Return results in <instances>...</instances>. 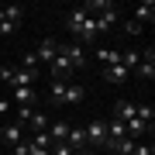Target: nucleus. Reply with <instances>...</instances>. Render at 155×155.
<instances>
[{
    "label": "nucleus",
    "mask_w": 155,
    "mask_h": 155,
    "mask_svg": "<svg viewBox=\"0 0 155 155\" xmlns=\"http://www.w3.org/2000/svg\"><path fill=\"white\" fill-rule=\"evenodd\" d=\"M21 69H31V72H38V59H35V52H24V59H21Z\"/></svg>",
    "instance_id": "obj_23"
},
{
    "label": "nucleus",
    "mask_w": 155,
    "mask_h": 155,
    "mask_svg": "<svg viewBox=\"0 0 155 155\" xmlns=\"http://www.w3.org/2000/svg\"><path fill=\"white\" fill-rule=\"evenodd\" d=\"M134 145H138V141H134V138H127V134H124L121 141H114V148H110V152H117V155H131V152H134Z\"/></svg>",
    "instance_id": "obj_18"
},
{
    "label": "nucleus",
    "mask_w": 155,
    "mask_h": 155,
    "mask_svg": "<svg viewBox=\"0 0 155 155\" xmlns=\"http://www.w3.org/2000/svg\"><path fill=\"white\" fill-rule=\"evenodd\" d=\"M28 127H31L35 134H38V131H48V114L35 110V114H31V121H28Z\"/></svg>",
    "instance_id": "obj_17"
},
{
    "label": "nucleus",
    "mask_w": 155,
    "mask_h": 155,
    "mask_svg": "<svg viewBox=\"0 0 155 155\" xmlns=\"http://www.w3.org/2000/svg\"><path fill=\"white\" fill-rule=\"evenodd\" d=\"M59 55V41L55 38H45L38 45V52H35V59H38V66H52V59Z\"/></svg>",
    "instance_id": "obj_4"
},
{
    "label": "nucleus",
    "mask_w": 155,
    "mask_h": 155,
    "mask_svg": "<svg viewBox=\"0 0 155 155\" xmlns=\"http://www.w3.org/2000/svg\"><path fill=\"white\" fill-rule=\"evenodd\" d=\"M11 104L14 107H35L38 104V90L35 86H14L11 90Z\"/></svg>",
    "instance_id": "obj_2"
},
{
    "label": "nucleus",
    "mask_w": 155,
    "mask_h": 155,
    "mask_svg": "<svg viewBox=\"0 0 155 155\" xmlns=\"http://www.w3.org/2000/svg\"><path fill=\"white\" fill-rule=\"evenodd\" d=\"M124 31H127V35H131V38H138V35H141L145 28H141V24H138V21H134V17H127V21H124Z\"/></svg>",
    "instance_id": "obj_22"
},
{
    "label": "nucleus",
    "mask_w": 155,
    "mask_h": 155,
    "mask_svg": "<svg viewBox=\"0 0 155 155\" xmlns=\"http://www.w3.org/2000/svg\"><path fill=\"white\" fill-rule=\"evenodd\" d=\"M134 21H138L141 28L155 21V4H152V0H148V4H138V7H134Z\"/></svg>",
    "instance_id": "obj_10"
},
{
    "label": "nucleus",
    "mask_w": 155,
    "mask_h": 155,
    "mask_svg": "<svg viewBox=\"0 0 155 155\" xmlns=\"http://www.w3.org/2000/svg\"><path fill=\"white\" fill-rule=\"evenodd\" d=\"M11 107H14V104H11V97H0V117L11 114Z\"/></svg>",
    "instance_id": "obj_25"
},
{
    "label": "nucleus",
    "mask_w": 155,
    "mask_h": 155,
    "mask_svg": "<svg viewBox=\"0 0 155 155\" xmlns=\"http://www.w3.org/2000/svg\"><path fill=\"white\" fill-rule=\"evenodd\" d=\"M62 48V55L69 59V66L72 69H79V66H86V48L83 45H76V41H69V45H59Z\"/></svg>",
    "instance_id": "obj_3"
},
{
    "label": "nucleus",
    "mask_w": 155,
    "mask_h": 155,
    "mask_svg": "<svg viewBox=\"0 0 155 155\" xmlns=\"http://www.w3.org/2000/svg\"><path fill=\"white\" fill-rule=\"evenodd\" d=\"M38 110V107H14V117L17 121L14 124H21V127H28V121H31V114Z\"/></svg>",
    "instance_id": "obj_19"
},
{
    "label": "nucleus",
    "mask_w": 155,
    "mask_h": 155,
    "mask_svg": "<svg viewBox=\"0 0 155 155\" xmlns=\"http://www.w3.org/2000/svg\"><path fill=\"white\" fill-rule=\"evenodd\" d=\"M114 114H117V121H134V104L131 100H117V107H114Z\"/></svg>",
    "instance_id": "obj_13"
},
{
    "label": "nucleus",
    "mask_w": 155,
    "mask_h": 155,
    "mask_svg": "<svg viewBox=\"0 0 155 155\" xmlns=\"http://www.w3.org/2000/svg\"><path fill=\"white\" fill-rule=\"evenodd\" d=\"M66 145H69V148H86V131H83V127H69Z\"/></svg>",
    "instance_id": "obj_15"
},
{
    "label": "nucleus",
    "mask_w": 155,
    "mask_h": 155,
    "mask_svg": "<svg viewBox=\"0 0 155 155\" xmlns=\"http://www.w3.org/2000/svg\"><path fill=\"white\" fill-rule=\"evenodd\" d=\"M134 72H138L141 79H148V83L155 79V52H152V48L141 52V62H138V69H134Z\"/></svg>",
    "instance_id": "obj_7"
},
{
    "label": "nucleus",
    "mask_w": 155,
    "mask_h": 155,
    "mask_svg": "<svg viewBox=\"0 0 155 155\" xmlns=\"http://www.w3.org/2000/svg\"><path fill=\"white\" fill-rule=\"evenodd\" d=\"M131 155H155V148H152V145H134Z\"/></svg>",
    "instance_id": "obj_26"
},
{
    "label": "nucleus",
    "mask_w": 155,
    "mask_h": 155,
    "mask_svg": "<svg viewBox=\"0 0 155 155\" xmlns=\"http://www.w3.org/2000/svg\"><path fill=\"white\" fill-rule=\"evenodd\" d=\"M28 155H48V148H35V145H31V152Z\"/></svg>",
    "instance_id": "obj_27"
},
{
    "label": "nucleus",
    "mask_w": 155,
    "mask_h": 155,
    "mask_svg": "<svg viewBox=\"0 0 155 155\" xmlns=\"http://www.w3.org/2000/svg\"><path fill=\"white\" fill-rule=\"evenodd\" d=\"M0 141L11 145V148L21 145V141H24V127H21V124H0Z\"/></svg>",
    "instance_id": "obj_6"
},
{
    "label": "nucleus",
    "mask_w": 155,
    "mask_h": 155,
    "mask_svg": "<svg viewBox=\"0 0 155 155\" xmlns=\"http://www.w3.org/2000/svg\"><path fill=\"white\" fill-rule=\"evenodd\" d=\"M62 97H66V83H59V79H52V90H48V100H52V104H62Z\"/></svg>",
    "instance_id": "obj_20"
},
{
    "label": "nucleus",
    "mask_w": 155,
    "mask_h": 155,
    "mask_svg": "<svg viewBox=\"0 0 155 155\" xmlns=\"http://www.w3.org/2000/svg\"><path fill=\"white\" fill-rule=\"evenodd\" d=\"M83 97H86L83 86H79V83H69V86H66V97H62V104H79Z\"/></svg>",
    "instance_id": "obj_16"
},
{
    "label": "nucleus",
    "mask_w": 155,
    "mask_h": 155,
    "mask_svg": "<svg viewBox=\"0 0 155 155\" xmlns=\"http://www.w3.org/2000/svg\"><path fill=\"white\" fill-rule=\"evenodd\" d=\"M83 131H86V148H107V121H90Z\"/></svg>",
    "instance_id": "obj_1"
},
{
    "label": "nucleus",
    "mask_w": 155,
    "mask_h": 155,
    "mask_svg": "<svg viewBox=\"0 0 155 155\" xmlns=\"http://www.w3.org/2000/svg\"><path fill=\"white\" fill-rule=\"evenodd\" d=\"M97 62H104V69L107 66H121V52L117 48H97Z\"/></svg>",
    "instance_id": "obj_12"
},
{
    "label": "nucleus",
    "mask_w": 155,
    "mask_h": 155,
    "mask_svg": "<svg viewBox=\"0 0 155 155\" xmlns=\"http://www.w3.org/2000/svg\"><path fill=\"white\" fill-rule=\"evenodd\" d=\"M72 155H90V148H72Z\"/></svg>",
    "instance_id": "obj_28"
},
{
    "label": "nucleus",
    "mask_w": 155,
    "mask_h": 155,
    "mask_svg": "<svg viewBox=\"0 0 155 155\" xmlns=\"http://www.w3.org/2000/svg\"><path fill=\"white\" fill-rule=\"evenodd\" d=\"M127 76H131V72H127L124 66H107L104 69V79H107V83H124Z\"/></svg>",
    "instance_id": "obj_14"
},
{
    "label": "nucleus",
    "mask_w": 155,
    "mask_h": 155,
    "mask_svg": "<svg viewBox=\"0 0 155 155\" xmlns=\"http://www.w3.org/2000/svg\"><path fill=\"white\" fill-rule=\"evenodd\" d=\"M86 17H90V14L83 11V4H79V7H72V11H69V21H66V28L76 35L79 28H83V21H86Z\"/></svg>",
    "instance_id": "obj_11"
},
{
    "label": "nucleus",
    "mask_w": 155,
    "mask_h": 155,
    "mask_svg": "<svg viewBox=\"0 0 155 155\" xmlns=\"http://www.w3.org/2000/svg\"><path fill=\"white\" fill-rule=\"evenodd\" d=\"M69 121H48V138H52V145H55V141H66L69 138Z\"/></svg>",
    "instance_id": "obj_9"
},
{
    "label": "nucleus",
    "mask_w": 155,
    "mask_h": 155,
    "mask_svg": "<svg viewBox=\"0 0 155 155\" xmlns=\"http://www.w3.org/2000/svg\"><path fill=\"white\" fill-rule=\"evenodd\" d=\"M31 145H35V148H52V138H48V131H38V134L31 138Z\"/></svg>",
    "instance_id": "obj_21"
},
{
    "label": "nucleus",
    "mask_w": 155,
    "mask_h": 155,
    "mask_svg": "<svg viewBox=\"0 0 155 155\" xmlns=\"http://www.w3.org/2000/svg\"><path fill=\"white\" fill-rule=\"evenodd\" d=\"M11 152H14V155H28V152H31V141H28V138H24L21 145H14V148H11Z\"/></svg>",
    "instance_id": "obj_24"
},
{
    "label": "nucleus",
    "mask_w": 155,
    "mask_h": 155,
    "mask_svg": "<svg viewBox=\"0 0 155 155\" xmlns=\"http://www.w3.org/2000/svg\"><path fill=\"white\" fill-rule=\"evenodd\" d=\"M48 69H52V79H59V83H62V79H69L72 72H76V69L69 66V59L62 55V48H59V55L52 59V66H48Z\"/></svg>",
    "instance_id": "obj_5"
},
{
    "label": "nucleus",
    "mask_w": 155,
    "mask_h": 155,
    "mask_svg": "<svg viewBox=\"0 0 155 155\" xmlns=\"http://www.w3.org/2000/svg\"><path fill=\"white\" fill-rule=\"evenodd\" d=\"M35 79H38V72H31V69H14L7 83H11V90H14V86H35Z\"/></svg>",
    "instance_id": "obj_8"
}]
</instances>
